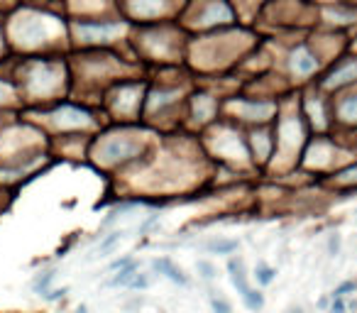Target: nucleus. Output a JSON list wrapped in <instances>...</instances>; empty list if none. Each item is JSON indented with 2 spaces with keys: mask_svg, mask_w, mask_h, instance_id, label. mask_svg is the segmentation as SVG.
I'll use <instances>...</instances> for the list:
<instances>
[{
  "mask_svg": "<svg viewBox=\"0 0 357 313\" xmlns=\"http://www.w3.org/2000/svg\"><path fill=\"white\" fill-rule=\"evenodd\" d=\"M152 267H154V272H159V274H164L167 279H171L174 284H181V286H186L189 284V279H186V274L181 272V269L171 262V259L167 257H162V259H154L152 262Z\"/></svg>",
  "mask_w": 357,
  "mask_h": 313,
  "instance_id": "1",
  "label": "nucleus"
},
{
  "mask_svg": "<svg viewBox=\"0 0 357 313\" xmlns=\"http://www.w3.org/2000/svg\"><path fill=\"white\" fill-rule=\"evenodd\" d=\"M228 269H230V279H233L235 289L240 291V296L250 289V284H247V274H245V262L242 259H230L228 262Z\"/></svg>",
  "mask_w": 357,
  "mask_h": 313,
  "instance_id": "2",
  "label": "nucleus"
},
{
  "mask_svg": "<svg viewBox=\"0 0 357 313\" xmlns=\"http://www.w3.org/2000/svg\"><path fill=\"white\" fill-rule=\"evenodd\" d=\"M120 237H123V233H120V230H115V233L105 235V237H103L101 242H98V245L93 247V252H91V257H105V255L110 252L113 247H115V245H118V242H120Z\"/></svg>",
  "mask_w": 357,
  "mask_h": 313,
  "instance_id": "3",
  "label": "nucleus"
},
{
  "mask_svg": "<svg viewBox=\"0 0 357 313\" xmlns=\"http://www.w3.org/2000/svg\"><path fill=\"white\" fill-rule=\"evenodd\" d=\"M135 274H137V272H135V262H130L127 267H120V272H118L113 279H108V286H127V284L132 281Z\"/></svg>",
  "mask_w": 357,
  "mask_h": 313,
  "instance_id": "4",
  "label": "nucleus"
},
{
  "mask_svg": "<svg viewBox=\"0 0 357 313\" xmlns=\"http://www.w3.org/2000/svg\"><path fill=\"white\" fill-rule=\"evenodd\" d=\"M242 303H245L250 311H262V306H264V294L257 289H247L242 294Z\"/></svg>",
  "mask_w": 357,
  "mask_h": 313,
  "instance_id": "5",
  "label": "nucleus"
},
{
  "mask_svg": "<svg viewBox=\"0 0 357 313\" xmlns=\"http://www.w3.org/2000/svg\"><path fill=\"white\" fill-rule=\"evenodd\" d=\"M208 252H218V255H230L233 250H237V240H213L206 245Z\"/></svg>",
  "mask_w": 357,
  "mask_h": 313,
  "instance_id": "6",
  "label": "nucleus"
},
{
  "mask_svg": "<svg viewBox=\"0 0 357 313\" xmlns=\"http://www.w3.org/2000/svg\"><path fill=\"white\" fill-rule=\"evenodd\" d=\"M54 279H56V272H54V269H52V272H44V274H39V277L32 281L34 294H39V296H42L44 291H49V284H52Z\"/></svg>",
  "mask_w": 357,
  "mask_h": 313,
  "instance_id": "7",
  "label": "nucleus"
},
{
  "mask_svg": "<svg viewBox=\"0 0 357 313\" xmlns=\"http://www.w3.org/2000/svg\"><path fill=\"white\" fill-rule=\"evenodd\" d=\"M255 277H257V281H259L262 286H267V284H272V281H274V277H277V269L267 267V264H259V267L255 269Z\"/></svg>",
  "mask_w": 357,
  "mask_h": 313,
  "instance_id": "8",
  "label": "nucleus"
},
{
  "mask_svg": "<svg viewBox=\"0 0 357 313\" xmlns=\"http://www.w3.org/2000/svg\"><path fill=\"white\" fill-rule=\"evenodd\" d=\"M213 311L215 313H233V308H230V303L225 301V299H220V296H218V299H215V296H213Z\"/></svg>",
  "mask_w": 357,
  "mask_h": 313,
  "instance_id": "9",
  "label": "nucleus"
},
{
  "mask_svg": "<svg viewBox=\"0 0 357 313\" xmlns=\"http://www.w3.org/2000/svg\"><path fill=\"white\" fill-rule=\"evenodd\" d=\"M196 267H198V272H201L203 279H213V277H215V267H213L211 262H198Z\"/></svg>",
  "mask_w": 357,
  "mask_h": 313,
  "instance_id": "10",
  "label": "nucleus"
},
{
  "mask_svg": "<svg viewBox=\"0 0 357 313\" xmlns=\"http://www.w3.org/2000/svg\"><path fill=\"white\" fill-rule=\"evenodd\" d=\"M127 286H130V289H147V286H149V279H147L145 274H135L132 281H130Z\"/></svg>",
  "mask_w": 357,
  "mask_h": 313,
  "instance_id": "11",
  "label": "nucleus"
},
{
  "mask_svg": "<svg viewBox=\"0 0 357 313\" xmlns=\"http://www.w3.org/2000/svg\"><path fill=\"white\" fill-rule=\"evenodd\" d=\"M352 289H355V281H345V284H340V286L333 291V299H343L347 291H352Z\"/></svg>",
  "mask_w": 357,
  "mask_h": 313,
  "instance_id": "12",
  "label": "nucleus"
},
{
  "mask_svg": "<svg viewBox=\"0 0 357 313\" xmlns=\"http://www.w3.org/2000/svg\"><path fill=\"white\" fill-rule=\"evenodd\" d=\"M66 291H69V289H49V291H44L42 296H44L47 301H56V299H61V296H64Z\"/></svg>",
  "mask_w": 357,
  "mask_h": 313,
  "instance_id": "13",
  "label": "nucleus"
},
{
  "mask_svg": "<svg viewBox=\"0 0 357 313\" xmlns=\"http://www.w3.org/2000/svg\"><path fill=\"white\" fill-rule=\"evenodd\" d=\"M328 313H345V301L343 299H333V306Z\"/></svg>",
  "mask_w": 357,
  "mask_h": 313,
  "instance_id": "14",
  "label": "nucleus"
},
{
  "mask_svg": "<svg viewBox=\"0 0 357 313\" xmlns=\"http://www.w3.org/2000/svg\"><path fill=\"white\" fill-rule=\"evenodd\" d=\"M328 250H330V255H338V250H340V235H333V237H330Z\"/></svg>",
  "mask_w": 357,
  "mask_h": 313,
  "instance_id": "15",
  "label": "nucleus"
},
{
  "mask_svg": "<svg viewBox=\"0 0 357 313\" xmlns=\"http://www.w3.org/2000/svg\"><path fill=\"white\" fill-rule=\"evenodd\" d=\"M76 313H86V306H78V311Z\"/></svg>",
  "mask_w": 357,
  "mask_h": 313,
  "instance_id": "16",
  "label": "nucleus"
},
{
  "mask_svg": "<svg viewBox=\"0 0 357 313\" xmlns=\"http://www.w3.org/2000/svg\"><path fill=\"white\" fill-rule=\"evenodd\" d=\"M289 313H303V311H301V308H291Z\"/></svg>",
  "mask_w": 357,
  "mask_h": 313,
  "instance_id": "17",
  "label": "nucleus"
}]
</instances>
